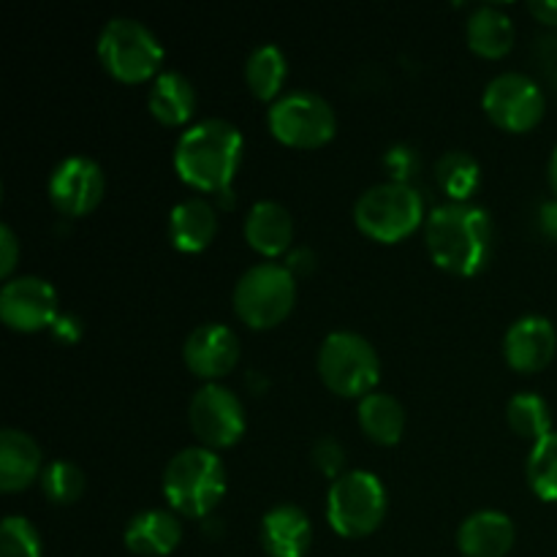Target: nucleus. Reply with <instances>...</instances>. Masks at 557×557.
<instances>
[{
  "label": "nucleus",
  "instance_id": "f8f14e48",
  "mask_svg": "<svg viewBox=\"0 0 557 557\" xmlns=\"http://www.w3.org/2000/svg\"><path fill=\"white\" fill-rule=\"evenodd\" d=\"M58 292L38 275L11 277L0 288V319L14 332L52 330L58 321Z\"/></svg>",
  "mask_w": 557,
  "mask_h": 557
},
{
  "label": "nucleus",
  "instance_id": "72a5a7b5",
  "mask_svg": "<svg viewBox=\"0 0 557 557\" xmlns=\"http://www.w3.org/2000/svg\"><path fill=\"white\" fill-rule=\"evenodd\" d=\"M16 261H20V239L9 223H0V277L11 281Z\"/></svg>",
  "mask_w": 557,
  "mask_h": 557
},
{
  "label": "nucleus",
  "instance_id": "2eb2a0df",
  "mask_svg": "<svg viewBox=\"0 0 557 557\" xmlns=\"http://www.w3.org/2000/svg\"><path fill=\"white\" fill-rule=\"evenodd\" d=\"M557 332L553 321L544 315H522L506 330L504 335V357L509 368L517 373H536L544 370L555 357Z\"/></svg>",
  "mask_w": 557,
  "mask_h": 557
},
{
  "label": "nucleus",
  "instance_id": "58836bf2",
  "mask_svg": "<svg viewBox=\"0 0 557 557\" xmlns=\"http://www.w3.org/2000/svg\"><path fill=\"white\" fill-rule=\"evenodd\" d=\"M547 174H549V185H553V190H555V196H557V147L553 150V156H549Z\"/></svg>",
  "mask_w": 557,
  "mask_h": 557
},
{
  "label": "nucleus",
  "instance_id": "f704fd0d",
  "mask_svg": "<svg viewBox=\"0 0 557 557\" xmlns=\"http://www.w3.org/2000/svg\"><path fill=\"white\" fill-rule=\"evenodd\" d=\"M52 335L58 337V341H65V343L79 341V335H82L79 319H76V315H71V313L58 315V321L52 324Z\"/></svg>",
  "mask_w": 557,
  "mask_h": 557
},
{
  "label": "nucleus",
  "instance_id": "c756f323",
  "mask_svg": "<svg viewBox=\"0 0 557 557\" xmlns=\"http://www.w3.org/2000/svg\"><path fill=\"white\" fill-rule=\"evenodd\" d=\"M44 544L27 517L9 515L0 525V557H41Z\"/></svg>",
  "mask_w": 557,
  "mask_h": 557
},
{
  "label": "nucleus",
  "instance_id": "9b49d317",
  "mask_svg": "<svg viewBox=\"0 0 557 557\" xmlns=\"http://www.w3.org/2000/svg\"><path fill=\"white\" fill-rule=\"evenodd\" d=\"M188 422L201 446L228 449L245 435V406L228 386L212 381L190 397Z\"/></svg>",
  "mask_w": 557,
  "mask_h": 557
},
{
  "label": "nucleus",
  "instance_id": "f03ea898",
  "mask_svg": "<svg viewBox=\"0 0 557 557\" xmlns=\"http://www.w3.org/2000/svg\"><path fill=\"white\" fill-rule=\"evenodd\" d=\"M243 134L223 117H205L188 125L174 145V169L180 177L205 194L232 188L243 163Z\"/></svg>",
  "mask_w": 557,
  "mask_h": 557
},
{
  "label": "nucleus",
  "instance_id": "4c0bfd02",
  "mask_svg": "<svg viewBox=\"0 0 557 557\" xmlns=\"http://www.w3.org/2000/svg\"><path fill=\"white\" fill-rule=\"evenodd\" d=\"M313 264H315V256H313V250H310V248L294 250V253L288 256V261H286V267L292 272H310V270H313Z\"/></svg>",
  "mask_w": 557,
  "mask_h": 557
},
{
  "label": "nucleus",
  "instance_id": "412c9836",
  "mask_svg": "<svg viewBox=\"0 0 557 557\" xmlns=\"http://www.w3.org/2000/svg\"><path fill=\"white\" fill-rule=\"evenodd\" d=\"M183 539V525L166 509H145L134 515L125 525L123 542L134 555L163 557L174 553Z\"/></svg>",
  "mask_w": 557,
  "mask_h": 557
},
{
  "label": "nucleus",
  "instance_id": "7c9ffc66",
  "mask_svg": "<svg viewBox=\"0 0 557 557\" xmlns=\"http://www.w3.org/2000/svg\"><path fill=\"white\" fill-rule=\"evenodd\" d=\"M310 460H313V466L319 468L326 479H332V482L346 473V451H343L341 441L332 438V435H321V438L315 441L313 449H310Z\"/></svg>",
  "mask_w": 557,
  "mask_h": 557
},
{
  "label": "nucleus",
  "instance_id": "ddd939ff",
  "mask_svg": "<svg viewBox=\"0 0 557 557\" xmlns=\"http://www.w3.org/2000/svg\"><path fill=\"white\" fill-rule=\"evenodd\" d=\"M107 190V177L98 161L87 156H69L52 169L47 183L49 201L60 215L79 218L96 210Z\"/></svg>",
  "mask_w": 557,
  "mask_h": 557
},
{
  "label": "nucleus",
  "instance_id": "e433bc0d",
  "mask_svg": "<svg viewBox=\"0 0 557 557\" xmlns=\"http://www.w3.org/2000/svg\"><path fill=\"white\" fill-rule=\"evenodd\" d=\"M528 11H531L542 25L555 27L557 30V0H531V3H528Z\"/></svg>",
  "mask_w": 557,
  "mask_h": 557
},
{
  "label": "nucleus",
  "instance_id": "a211bd4d",
  "mask_svg": "<svg viewBox=\"0 0 557 557\" xmlns=\"http://www.w3.org/2000/svg\"><path fill=\"white\" fill-rule=\"evenodd\" d=\"M44 455L41 446L25 430L5 428L0 433V490L20 493L41 479Z\"/></svg>",
  "mask_w": 557,
  "mask_h": 557
},
{
  "label": "nucleus",
  "instance_id": "aec40b11",
  "mask_svg": "<svg viewBox=\"0 0 557 557\" xmlns=\"http://www.w3.org/2000/svg\"><path fill=\"white\" fill-rule=\"evenodd\" d=\"M245 239L267 259L286 253L294 239L292 212L275 199H261L245 215Z\"/></svg>",
  "mask_w": 557,
  "mask_h": 557
},
{
  "label": "nucleus",
  "instance_id": "9d476101",
  "mask_svg": "<svg viewBox=\"0 0 557 557\" xmlns=\"http://www.w3.org/2000/svg\"><path fill=\"white\" fill-rule=\"evenodd\" d=\"M482 107L498 128L525 134L542 123L547 98L542 85L522 71H504L493 76L482 92Z\"/></svg>",
  "mask_w": 557,
  "mask_h": 557
},
{
  "label": "nucleus",
  "instance_id": "39448f33",
  "mask_svg": "<svg viewBox=\"0 0 557 557\" xmlns=\"http://www.w3.org/2000/svg\"><path fill=\"white\" fill-rule=\"evenodd\" d=\"M234 313L253 330H272L297 302V277L286 264L259 261L239 275L232 294Z\"/></svg>",
  "mask_w": 557,
  "mask_h": 557
},
{
  "label": "nucleus",
  "instance_id": "2f4dec72",
  "mask_svg": "<svg viewBox=\"0 0 557 557\" xmlns=\"http://www.w3.org/2000/svg\"><path fill=\"white\" fill-rule=\"evenodd\" d=\"M384 166L389 172L392 183H408L411 174L419 169V156L413 147L395 145L384 152Z\"/></svg>",
  "mask_w": 557,
  "mask_h": 557
},
{
  "label": "nucleus",
  "instance_id": "6ab92c4d",
  "mask_svg": "<svg viewBox=\"0 0 557 557\" xmlns=\"http://www.w3.org/2000/svg\"><path fill=\"white\" fill-rule=\"evenodd\" d=\"M218 234V212L201 196L177 201L169 212V239L183 253H199L210 248Z\"/></svg>",
  "mask_w": 557,
  "mask_h": 557
},
{
  "label": "nucleus",
  "instance_id": "0eeeda50",
  "mask_svg": "<svg viewBox=\"0 0 557 557\" xmlns=\"http://www.w3.org/2000/svg\"><path fill=\"white\" fill-rule=\"evenodd\" d=\"M98 60L114 79L136 85L161 74L163 47L145 22L112 16L98 33Z\"/></svg>",
  "mask_w": 557,
  "mask_h": 557
},
{
  "label": "nucleus",
  "instance_id": "a878e982",
  "mask_svg": "<svg viewBox=\"0 0 557 557\" xmlns=\"http://www.w3.org/2000/svg\"><path fill=\"white\" fill-rule=\"evenodd\" d=\"M435 180L451 201H468L482 185V166L471 152L449 150L435 163Z\"/></svg>",
  "mask_w": 557,
  "mask_h": 557
},
{
  "label": "nucleus",
  "instance_id": "cd10ccee",
  "mask_svg": "<svg viewBox=\"0 0 557 557\" xmlns=\"http://www.w3.org/2000/svg\"><path fill=\"white\" fill-rule=\"evenodd\" d=\"M38 484H41V493L49 504L69 506V504H74V500L82 498V493H85V487H87V479L76 462L52 460L44 466Z\"/></svg>",
  "mask_w": 557,
  "mask_h": 557
},
{
  "label": "nucleus",
  "instance_id": "f257e3e1",
  "mask_svg": "<svg viewBox=\"0 0 557 557\" xmlns=\"http://www.w3.org/2000/svg\"><path fill=\"white\" fill-rule=\"evenodd\" d=\"M424 243L441 270L451 275H476L495 250V221L471 201H446L424 221Z\"/></svg>",
  "mask_w": 557,
  "mask_h": 557
},
{
  "label": "nucleus",
  "instance_id": "f3484780",
  "mask_svg": "<svg viewBox=\"0 0 557 557\" xmlns=\"http://www.w3.org/2000/svg\"><path fill=\"white\" fill-rule=\"evenodd\" d=\"M515 522L498 509H479L457 528V549L466 557H504L515 547Z\"/></svg>",
  "mask_w": 557,
  "mask_h": 557
},
{
  "label": "nucleus",
  "instance_id": "c9c22d12",
  "mask_svg": "<svg viewBox=\"0 0 557 557\" xmlns=\"http://www.w3.org/2000/svg\"><path fill=\"white\" fill-rule=\"evenodd\" d=\"M539 228H542L544 237L557 243V199H549L542 205V210H539Z\"/></svg>",
  "mask_w": 557,
  "mask_h": 557
},
{
  "label": "nucleus",
  "instance_id": "7ed1b4c3",
  "mask_svg": "<svg viewBox=\"0 0 557 557\" xmlns=\"http://www.w3.org/2000/svg\"><path fill=\"white\" fill-rule=\"evenodd\" d=\"M163 495L183 517H207L226 495V466L207 446H185L163 468Z\"/></svg>",
  "mask_w": 557,
  "mask_h": 557
},
{
  "label": "nucleus",
  "instance_id": "b1692460",
  "mask_svg": "<svg viewBox=\"0 0 557 557\" xmlns=\"http://www.w3.org/2000/svg\"><path fill=\"white\" fill-rule=\"evenodd\" d=\"M359 428L375 444H397L406 430V408L389 392H370L359 400Z\"/></svg>",
  "mask_w": 557,
  "mask_h": 557
},
{
  "label": "nucleus",
  "instance_id": "423d86ee",
  "mask_svg": "<svg viewBox=\"0 0 557 557\" xmlns=\"http://www.w3.org/2000/svg\"><path fill=\"white\" fill-rule=\"evenodd\" d=\"M354 221L375 243H400L424 221V199L411 183L386 180L359 194Z\"/></svg>",
  "mask_w": 557,
  "mask_h": 557
},
{
  "label": "nucleus",
  "instance_id": "dca6fc26",
  "mask_svg": "<svg viewBox=\"0 0 557 557\" xmlns=\"http://www.w3.org/2000/svg\"><path fill=\"white\" fill-rule=\"evenodd\" d=\"M259 539L267 557H305L313 544V525L299 506L277 504L261 517Z\"/></svg>",
  "mask_w": 557,
  "mask_h": 557
},
{
  "label": "nucleus",
  "instance_id": "4468645a",
  "mask_svg": "<svg viewBox=\"0 0 557 557\" xmlns=\"http://www.w3.org/2000/svg\"><path fill=\"white\" fill-rule=\"evenodd\" d=\"M239 335L226 324L207 321L196 326L183 343V359L188 370L207 384L218 381L221 375H228L234 364L239 362Z\"/></svg>",
  "mask_w": 557,
  "mask_h": 557
},
{
  "label": "nucleus",
  "instance_id": "1a4fd4ad",
  "mask_svg": "<svg viewBox=\"0 0 557 557\" xmlns=\"http://www.w3.org/2000/svg\"><path fill=\"white\" fill-rule=\"evenodd\" d=\"M267 125L277 141L297 150H315L337 131V114L324 96L313 90H288L267 109Z\"/></svg>",
  "mask_w": 557,
  "mask_h": 557
},
{
  "label": "nucleus",
  "instance_id": "20e7f679",
  "mask_svg": "<svg viewBox=\"0 0 557 557\" xmlns=\"http://www.w3.org/2000/svg\"><path fill=\"white\" fill-rule=\"evenodd\" d=\"M319 375L326 389L341 397H359L375 392L381 379V359L373 343L351 330H335L321 341Z\"/></svg>",
  "mask_w": 557,
  "mask_h": 557
},
{
  "label": "nucleus",
  "instance_id": "5701e85b",
  "mask_svg": "<svg viewBox=\"0 0 557 557\" xmlns=\"http://www.w3.org/2000/svg\"><path fill=\"white\" fill-rule=\"evenodd\" d=\"M468 47L482 58H504L515 47V20L500 5L482 3L468 16Z\"/></svg>",
  "mask_w": 557,
  "mask_h": 557
},
{
  "label": "nucleus",
  "instance_id": "4be33fe9",
  "mask_svg": "<svg viewBox=\"0 0 557 557\" xmlns=\"http://www.w3.org/2000/svg\"><path fill=\"white\" fill-rule=\"evenodd\" d=\"M147 107L161 125H183L194 117L196 90L183 71H161L152 79Z\"/></svg>",
  "mask_w": 557,
  "mask_h": 557
},
{
  "label": "nucleus",
  "instance_id": "c85d7f7f",
  "mask_svg": "<svg viewBox=\"0 0 557 557\" xmlns=\"http://www.w3.org/2000/svg\"><path fill=\"white\" fill-rule=\"evenodd\" d=\"M528 487L547 504L557 500V433H549L539 444H533L525 466Z\"/></svg>",
  "mask_w": 557,
  "mask_h": 557
},
{
  "label": "nucleus",
  "instance_id": "473e14b6",
  "mask_svg": "<svg viewBox=\"0 0 557 557\" xmlns=\"http://www.w3.org/2000/svg\"><path fill=\"white\" fill-rule=\"evenodd\" d=\"M533 60H536L544 79L557 87V30H549L536 38V44H533Z\"/></svg>",
  "mask_w": 557,
  "mask_h": 557
},
{
  "label": "nucleus",
  "instance_id": "6e6552de",
  "mask_svg": "<svg viewBox=\"0 0 557 557\" xmlns=\"http://www.w3.org/2000/svg\"><path fill=\"white\" fill-rule=\"evenodd\" d=\"M386 517V490L375 473L354 468L337 476L326 493V520L346 539L370 536Z\"/></svg>",
  "mask_w": 557,
  "mask_h": 557
},
{
  "label": "nucleus",
  "instance_id": "bb28decb",
  "mask_svg": "<svg viewBox=\"0 0 557 557\" xmlns=\"http://www.w3.org/2000/svg\"><path fill=\"white\" fill-rule=\"evenodd\" d=\"M506 422L515 430L520 438L539 444L553 433V417H549V406L542 395L536 392H520L506 406Z\"/></svg>",
  "mask_w": 557,
  "mask_h": 557
},
{
  "label": "nucleus",
  "instance_id": "393cba45",
  "mask_svg": "<svg viewBox=\"0 0 557 557\" xmlns=\"http://www.w3.org/2000/svg\"><path fill=\"white\" fill-rule=\"evenodd\" d=\"M288 63L277 44H259L245 60V85L259 101H277L286 85Z\"/></svg>",
  "mask_w": 557,
  "mask_h": 557
}]
</instances>
